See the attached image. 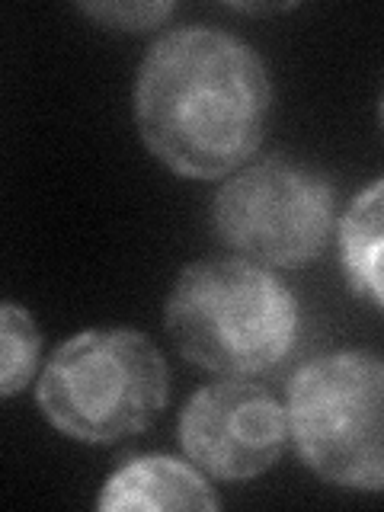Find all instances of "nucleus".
<instances>
[{
    "label": "nucleus",
    "instance_id": "f257e3e1",
    "mask_svg": "<svg viewBox=\"0 0 384 512\" xmlns=\"http://www.w3.org/2000/svg\"><path fill=\"white\" fill-rule=\"evenodd\" d=\"M272 84L244 39L212 26L164 32L135 80V122L148 151L189 180H221L263 144Z\"/></svg>",
    "mask_w": 384,
    "mask_h": 512
},
{
    "label": "nucleus",
    "instance_id": "f03ea898",
    "mask_svg": "<svg viewBox=\"0 0 384 512\" xmlns=\"http://www.w3.org/2000/svg\"><path fill=\"white\" fill-rule=\"evenodd\" d=\"M167 333L183 356L224 378L276 368L295 349L301 314L292 288L250 260H199L173 282Z\"/></svg>",
    "mask_w": 384,
    "mask_h": 512
},
{
    "label": "nucleus",
    "instance_id": "7ed1b4c3",
    "mask_svg": "<svg viewBox=\"0 0 384 512\" xmlns=\"http://www.w3.org/2000/svg\"><path fill=\"white\" fill-rule=\"evenodd\" d=\"M170 372L141 330H84L55 349L36 400L48 423L77 442H119L167 407Z\"/></svg>",
    "mask_w": 384,
    "mask_h": 512
},
{
    "label": "nucleus",
    "instance_id": "20e7f679",
    "mask_svg": "<svg viewBox=\"0 0 384 512\" xmlns=\"http://www.w3.org/2000/svg\"><path fill=\"white\" fill-rule=\"evenodd\" d=\"M384 365L375 352L343 349L288 384V439L327 484L378 493L384 487Z\"/></svg>",
    "mask_w": 384,
    "mask_h": 512
},
{
    "label": "nucleus",
    "instance_id": "39448f33",
    "mask_svg": "<svg viewBox=\"0 0 384 512\" xmlns=\"http://www.w3.org/2000/svg\"><path fill=\"white\" fill-rule=\"evenodd\" d=\"M215 231L240 260L266 269H298L327 250L333 234V186L317 170L266 157L234 170L215 196Z\"/></svg>",
    "mask_w": 384,
    "mask_h": 512
},
{
    "label": "nucleus",
    "instance_id": "423d86ee",
    "mask_svg": "<svg viewBox=\"0 0 384 512\" xmlns=\"http://www.w3.org/2000/svg\"><path fill=\"white\" fill-rule=\"evenodd\" d=\"M288 442L285 407L247 378H224L189 397L180 445L208 477L250 480L279 461Z\"/></svg>",
    "mask_w": 384,
    "mask_h": 512
},
{
    "label": "nucleus",
    "instance_id": "0eeeda50",
    "mask_svg": "<svg viewBox=\"0 0 384 512\" xmlns=\"http://www.w3.org/2000/svg\"><path fill=\"white\" fill-rule=\"evenodd\" d=\"M96 506L106 512H215L221 509V500L196 464L173 455H138L109 474Z\"/></svg>",
    "mask_w": 384,
    "mask_h": 512
},
{
    "label": "nucleus",
    "instance_id": "6e6552de",
    "mask_svg": "<svg viewBox=\"0 0 384 512\" xmlns=\"http://www.w3.org/2000/svg\"><path fill=\"white\" fill-rule=\"evenodd\" d=\"M381 234H384V183L375 180L362 189L340 218V263L349 288L359 298L381 308L384 282H381Z\"/></svg>",
    "mask_w": 384,
    "mask_h": 512
},
{
    "label": "nucleus",
    "instance_id": "1a4fd4ad",
    "mask_svg": "<svg viewBox=\"0 0 384 512\" xmlns=\"http://www.w3.org/2000/svg\"><path fill=\"white\" fill-rule=\"evenodd\" d=\"M42 359V333L23 304L0 301V397L26 391Z\"/></svg>",
    "mask_w": 384,
    "mask_h": 512
},
{
    "label": "nucleus",
    "instance_id": "9d476101",
    "mask_svg": "<svg viewBox=\"0 0 384 512\" xmlns=\"http://www.w3.org/2000/svg\"><path fill=\"white\" fill-rule=\"evenodd\" d=\"M84 13L116 29H151L173 13V4H84Z\"/></svg>",
    "mask_w": 384,
    "mask_h": 512
}]
</instances>
